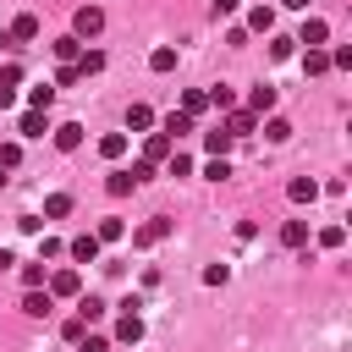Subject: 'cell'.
<instances>
[{
  "label": "cell",
  "instance_id": "6da1fadb",
  "mask_svg": "<svg viewBox=\"0 0 352 352\" xmlns=\"http://www.w3.org/2000/svg\"><path fill=\"white\" fill-rule=\"evenodd\" d=\"M170 226H176L170 214H148V220L132 231V248H154V242H165V236H170Z\"/></svg>",
  "mask_w": 352,
  "mask_h": 352
},
{
  "label": "cell",
  "instance_id": "7a4b0ae2",
  "mask_svg": "<svg viewBox=\"0 0 352 352\" xmlns=\"http://www.w3.org/2000/svg\"><path fill=\"white\" fill-rule=\"evenodd\" d=\"M121 308H126V314L116 319V341H121V346H138V341H143V319H138V297H132V302H121Z\"/></svg>",
  "mask_w": 352,
  "mask_h": 352
},
{
  "label": "cell",
  "instance_id": "3957f363",
  "mask_svg": "<svg viewBox=\"0 0 352 352\" xmlns=\"http://www.w3.org/2000/svg\"><path fill=\"white\" fill-rule=\"evenodd\" d=\"M94 33H104V11H99V6H77V16H72V38H94Z\"/></svg>",
  "mask_w": 352,
  "mask_h": 352
},
{
  "label": "cell",
  "instance_id": "277c9868",
  "mask_svg": "<svg viewBox=\"0 0 352 352\" xmlns=\"http://www.w3.org/2000/svg\"><path fill=\"white\" fill-rule=\"evenodd\" d=\"M44 292H50V297H82V275H77V270H55V275L44 280Z\"/></svg>",
  "mask_w": 352,
  "mask_h": 352
},
{
  "label": "cell",
  "instance_id": "5b68a950",
  "mask_svg": "<svg viewBox=\"0 0 352 352\" xmlns=\"http://www.w3.org/2000/svg\"><path fill=\"white\" fill-rule=\"evenodd\" d=\"M270 110H275V88H270V82H258V88H248V116H258V121H264Z\"/></svg>",
  "mask_w": 352,
  "mask_h": 352
},
{
  "label": "cell",
  "instance_id": "8992f818",
  "mask_svg": "<svg viewBox=\"0 0 352 352\" xmlns=\"http://www.w3.org/2000/svg\"><path fill=\"white\" fill-rule=\"evenodd\" d=\"M99 248H104V242H99L94 231H82V236H72V248H66V253H72L77 264H94V258H99Z\"/></svg>",
  "mask_w": 352,
  "mask_h": 352
},
{
  "label": "cell",
  "instance_id": "52a82bcc",
  "mask_svg": "<svg viewBox=\"0 0 352 352\" xmlns=\"http://www.w3.org/2000/svg\"><path fill=\"white\" fill-rule=\"evenodd\" d=\"M324 38H330V22H319V16H308L297 33V44H308V50H324Z\"/></svg>",
  "mask_w": 352,
  "mask_h": 352
},
{
  "label": "cell",
  "instance_id": "ba28073f",
  "mask_svg": "<svg viewBox=\"0 0 352 352\" xmlns=\"http://www.w3.org/2000/svg\"><path fill=\"white\" fill-rule=\"evenodd\" d=\"M231 138H248V132H258V116H248V110H226V121H220Z\"/></svg>",
  "mask_w": 352,
  "mask_h": 352
},
{
  "label": "cell",
  "instance_id": "9c48e42d",
  "mask_svg": "<svg viewBox=\"0 0 352 352\" xmlns=\"http://www.w3.org/2000/svg\"><path fill=\"white\" fill-rule=\"evenodd\" d=\"M143 160H148V165H165V160H170V138H165V132H148V138H143Z\"/></svg>",
  "mask_w": 352,
  "mask_h": 352
},
{
  "label": "cell",
  "instance_id": "30bf717a",
  "mask_svg": "<svg viewBox=\"0 0 352 352\" xmlns=\"http://www.w3.org/2000/svg\"><path fill=\"white\" fill-rule=\"evenodd\" d=\"M286 198H292V204H314V198H319V182H314V176H292V182H286Z\"/></svg>",
  "mask_w": 352,
  "mask_h": 352
},
{
  "label": "cell",
  "instance_id": "8fae6325",
  "mask_svg": "<svg viewBox=\"0 0 352 352\" xmlns=\"http://www.w3.org/2000/svg\"><path fill=\"white\" fill-rule=\"evenodd\" d=\"M6 38H11V44H28V38H38V16H33V11H22V16L11 22V33H6Z\"/></svg>",
  "mask_w": 352,
  "mask_h": 352
},
{
  "label": "cell",
  "instance_id": "7c38bea8",
  "mask_svg": "<svg viewBox=\"0 0 352 352\" xmlns=\"http://www.w3.org/2000/svg\"><path fill=\"white\" fill-rule=\"evenodd\" d=\"M50 55H55L60 66H77V55H82V38H72V33H66V38H55V44H50Z\"/></svg>",
  "mask_w": 352,
  "mask_h": 352
},
{
  "label": "cell",
  "instance_id": "4fadbf2b",
  "mask_svg": "<svg viewBox=\"0 0 352 352\" xmlns=\"http://www.w3.org/2000/svg\"><path fill=\"white\" fill-rule=\"evenodd\" d=\"M16 132H22V138H44V132H50L44 110H22V116H16Z\"/></svg>",
  "mask_w": 352,
  "mask_h": 352
},
{
  "label": "cell",
  "instance_id": "5bb4252c",
  "mask_svg": "<svg viewBox=\"0 0 352 352\" xmlns=\"http://www.w3.org/2000/svg\"><path fill=\"white\" fill-rule=\"evenodd\" d=\"M242 33H275V11H270V6H253V11H248V28H242Z\"/></svg>",
  "mask_w": 352,
  "mask_h": 352
},
{
  "label": "cell",
  "instance_id": "9a60e30c",
  "mask_svg": "<svg viewBox=\"0 0 352 352\" xmlns=\"http://www.w3.org/2000/svg\"><path fill=\"white\" fill-rule=\"evenodd\" d=\"M236 138L226 132V126H214V132H204V148H209V160H226V148H231Z\"/></svg>",
  "mask_w": 352,
  "mask_h": 352
},
{
  "label": "cell",
  "instance_id": "2e32d148",
  "mask_svg": "<svg viewBox=\"0 0 352 352\" xmlns=\"http://www.w3.org/2000/svg\"><path fill=\"white\" fill-rule=\"evenodd\" d=\"M94 236H99V242H121V236H126V220H121V214H104V220L94 226Z\"/></svg>",
  "mask_w": 352,
  "mask_h": 352
},
{
  "label": "cell",
  "instance_id": "e0dca14e",
  "mask_svg": "<svg viewBox=\"0 0 352 352\" xmlns=\"http://www.w3.org/2000/svg\"><path fill=\"white\" fill-rule=\"evenodd\" d=\"M104 308H110L104 297H77V319H82V324H99V319H104Z\"/></svg>",
  "mask_w": 352,
  "mask_h": 352
},
{
  "label": "cell",
  "instance_id": "ac0fdd59",
  "mask_svg": "<svg viewBox=\"0 0 352 352\" xmlns=\"http://www.w3.org/2000/svg\"><path fill=\"white\" fill-rule=\"evenodd\" d=\"M55 104V82H33L28 88V110H50Z\"/></svg>",
  "mask_w": 352,
  "mask_h": 352
},
{
  "label": "cell",
  "instance_id": "d6986e66",
  "mask_svg": "<svg viewBox=\"0 0 352 352\" xmlns=\"http://www.w3.org/2000/svg\"><path fill=\"white\" fill-rule=\"evenodd\" d=\"M204 110H209V94H204V88H187V94H182V116H192V121H198Z\"/></svg>",
  "mask_w": 352,
  "mask_h": 352
},
{
  "label": "cell",
  "instance_id": "ffe728a7",
  "mask_svg": "<svg viewBox=\"0 0 352 352\" xmlns=\"http://www.w3.org/2000/svg\"><path fill=\"white\" fill-rule=\"evenodd\" d=\"M154 126V110L148 104H126V132H148Z\"/></svg>",
  "mask_w": 352,
  "mask_h": 352
},
{
  "label": "cell",
  "instance_id": "44dd1931",
  "mask_svg": "<svg viewBox=\"0 0 352 352\" xmlns=\"http://www.w3.org/2000/svg\"><path fill=\"white\" fill-rule=\"evenodd\" d=\"M160 132H165V138H187V132H192V116H182V110H170V116L160 121Z\"/></svg>",
  "mask_w": 352,
  "mask_h": 352
},
{
  "label": "cell",
  "instance_id": "7402d4cb",
  "mask_svg": "<svg viewBox=\"0 0 352 352\" xmlns=\"http://www.w3.org/2000/svg\"><path fill=\"white\" fill-rule=\"evenodd\" d=\"M55 148H66V154H72V148H82V126H77V121L55 126Z\"/></svg>",
  "mask_w": 352,
  "mask_h": 352
},
{
  "label": "cell",
  "instance_id": "603a6c76",
  "mask_svg": "<svg viewBox=\"0 0 352 352\" xmlns=\"http://www.w3.org/2000/svg\"><path fill=\"white\" fill-rule=\"evenodd\" d=\"M280 242L286 248H308V220H286L280 226Z\"/></svg>",
  "mask_w": 352,
  "mask_h": 352
},
{
  "label": "cell",
  "instance_id": "cb8c5ba5",
  "mask_svg": "<svg viewBox=\"0 0 352 352\" xmlns=\"http://www.w3.org/2000/svg\"><path fill=\"white\" fill-rule=\"evenodd\" d=\"M94 72H104V50H82L77 55V77H94Z\"/></svg>",
  "mask_w": 352,
  "mask_h": 352
},
{
  "label": "cell",
  "instance_id": "d4e9b609",
  "mask_svg": "<svg viewBox=\"0 0 352 352\" xmlns=\"http://www.w3.org/2000/svg\"><path fill=\"white\" fill-rule=\"evenodd\" d=\"M302 72H308V77H324V72H330V50H308V55H302Z\"/></svg>",
  "mask_w": 352,
  "mask_h": 352
},
{
  "label": "cell",
  "instance_id": "484cf974",
  "mask_svg": "<svg viewBox=\"0 0 352 352\" xmlns=\"http://www.w3.org/2000/svg\"><path fill=\"white\" fill-rule=\"evenodd\" d=\"M99 154H104V160H121V154H126V132H104V138H99Z\"/></svg>",
  "mask_w": 352,
  "mask_h": 352
},
{
  "label": "cell",
  "instance_id": "4316f807",
  "mask_svg": "<svg viewBox=\"0 0 352 352\" xmlns=\"http://www.w3.org/2000/svg\"><path fill=\"white\" fill-rule=\"evenodd\" d=\"M132 187H138V182H132L126 170H110V176H104V192H110V198H126Z\"/></svg>",
  "mask_w": 352,
  "mask_h": 352
},
{
  "label": "cell",
  "instance_id": "83f0119b",
  "mask_svg": "<svg viewBox=\"0 0 352 352\" xmlns=\"http://www.w3.org/2000/svg\"><path fill=\"white\" fill-rule=\"evenodd\" d=\"M60 214H72V192H50L44 198V220H60Z\"/></svg>",
  "mask_w": 352,
  "mask_h": 352
},
{
  "label": "cell",
  "instance_id": "f1b7e54d",
  "mask_svg": "<svg viewBox=\"0 0 352 352\" xmlns=\"http://www.w3.org/2000/svg\"><path fill=\"white\" fill-rule=\"evenodd\" d=\"M44 280H50V270H44V258H33V264H22V286H28V292H38Z\"/></svg>",
  "mask_w": 352,
  "mask_h": 352
},
{
  "label": "cell",
  "instance_id": "f546056e",
  "mask_svg": "<svg viewBox=\"0 0 352 352\" xmlns=\"http://www.w3.org/2000/svg\"><path fill=\"white\" fill-rule=\"evenodd\" d=\"M22 314L44 319V314H50V292H22Z\"/></svg>",
  "mask_w": 352,
  "mask_h": 352
},
{
  "label": "cell",
  "instance_id": "4dcf8cb0",
  "mask_svg": "<svg viewBox=\"0 0 352 352\" xmlns=\"http://www.w3.org/2000/svg\"><path fill=\"white\" fill-rule=\"evenodd\" d=\"M148 72H176V50H170V44H160V50L148 55Z\"/></svg>",
  "mask_w": 352,
  "mask_h": 352
},
{
  "label": "cell",
  "instance_id": "1f68e13d",
  "mask_svg": "<svg viewBox=\"0 0 352 352\" xmlns=\"http://www.w3.org/2000/svg\"><path fill=\"white\" fill-rule=\"evenodd\" d=\"M209 104H214L220 116H226V110H236V88H226V82H220V88H209Z\"/></svg>",
  "mask_w": 352,
  "mask_h": 352
},
{
  "label": "cell",
  "instance_id": "d6a6232c",
  "mask_svg": "<svg viewBox=\"0 0 352 352\" xmlns=\"http://www.w3.org/2000/svg\"><path fill=\"white\" fill-rule=\"evenodd\" d=\"M292 50H297V38H280V33H270V60H292Z\"/></svg>",
  "mask_w": 352,
  "mask_h": 352
},
{
  "label": "cell",
  "instance_id": "836d02e7",
  "mask_svg": "<svg viewBox=\"0 0 352 352\" xmlns=\"http://www.w3.org/2000/svg\"><path fill=\"white\" fill-rule=\"evenodd\" d=\"M264 138H270V143H286V138H292V126H286L280 116H270V121H264Z\"/></svg>",
  "mask_w": 352,
  "mask_h": 352
},
{
  "label": "cell",
  "instance_id": "e575fe53",
  "mask_svg": "<svg viewBox=\"0 0 352 352\" xmlns=\"http://www.w3.org/2000/svg\"><path fill=\"white\" fill-rule=\"evenodd\" d=\"M165 170H170V176H192V160H187L182 148H170V160H165Z\"/></svg>",
  "mask_w": 352,
  "mask_h": 352
},
{
  "label": "cell",
  "instance_id": "d590c367",
  "mask_svg": "<svg viewBox=\"0 0 352 352\" xmlns=\"http://www.w3.org/2000/svg\"><path fill=\"white\" fill-rule=\"evenodd\" d=\"M22 165V143H0V170H16Z\"/></svg>",
  "mask_w": 352,
  "mask_h": 352
},
{
  "label": "cell",
  "instance_id": "8d00e7d4",
  "mask_svg": "<svg viewBox=\"0 0 352 352\" xmlns=\"http://www.w3.org/2000/svg\"><path fill=\"white\" fill-rule=\"evenodd\" d=\"M341 242H346V226H324L319 231V248H341Z\"/></svg>",
  "mask_w": 352,
  "mask_h": 352
},
{
  "label": "cell",
  "instance_id": "74e56055",
  "mask_svg": "<svg viewBox=\"0 0 352 352\" xmlns=\"http://www.w3.org/2000/svg\"><path fill=\"white\" fill-rule=\"evenodd\" d=\"M226 280H231V264H209L204 270V286H226Z\"/></svg>",
  "mask_w": 352,
  "mask_h": 352
},
{
  "label": "cell",
  "instance_id": "f35d334b",
  "mask_svg": "<svg viewBox=\"0 0 352 352\" xmlns=\"http://www.w3.org/2000/svg\"><path fill=\"white\" fill-rule=\"evenodd\" d=\"M204 176H209V182H226V176H231V160H209Z\"/></svg>",
  "mask_w": 352,
  "mask_h": 352
},
{
  "label": "cell",
  "instance_id": "ab89813d",
  "mask_svg": "<svg viewBox=\"0 0 352 352\" xmlns=\"http://www.w3.org/2000/svg\"><path fill=\"white\" fill-rule=\"evenodd\" d=\"M60 336H66V341H82V336H88V324H82V319H77V314H72V319H66V324H60Z\"/></svg>",
  "mask_w": 352,
  "mask_h": 352
},
{
  "label": "cell",
  "instance_id": "60d3db41",
  "mask_svg": "<svg viewBox=\"0 0 352 352\" xmlns=\"http://www.w3.org/2000/svg\"><path fill=\"white\" fill-rule=\"evenodd\" d=\"M330 66H341V72H346V66H352V44H336V50H330Z\"/></svg>",
  "mask_w": 352,
  "mask_h": 352
},
{
  "label": "cell",
  "instance_id": "b9f144b4",
  "mask_svg": "<svg viewBox=\"0 0 352 352\" xmlns=\"http://www.w3.org/2000/svg\"><path fill=\"white\" fill-rule=\"evenodd\" d=\"M126 176H132V182H138V187H143V182H148V176H154V165H148V160H132V170H126Z\"/></svg>",
  "mask_w": 352,
  "mask_h": 352
},
{
  "label": "cell",
  "instance_id": "7bdbcfd3",
  "mask_svg": "<svg viewBox=\"0 0 352 352\" xmlns=\"http://www.w3.org/2000/svg\"><path fill=\"white\" fill-rule=\"evenodd\" d=\"M77 352H110V341H104V336H82V341H77Z\"/></svg>",
  "mask_w": 352,
  "mask_h": 352
},
{
  "label": "cell",
  "instance_id": "ee69618b",
  "mask_svg": "<svg viewBox=\"0 0 352 352\" xmlns=\"http://www.w3.org/2000/svg\"><path fill=\"white\" fill-rule=\"evenodd\" d=\"M72 82H82V77H77V66H60V72H55V88H72Z\"/></svg>",
  "mask_w": 352,
  "mask_h": 352
},
{
  "label": "cell",
  "instance_id": "f6af8a7d",
  "mask_svg": "<svg viewBox=\"0 0 352 352\" xmlns=\"http://www.w3.org/2000/svg\"><path fill=\"white\" fill-rule=\"evenodd\" d=\"M236 6H242V0H209V11H214V16H231Z\"/></svg>",
  "mask_w": 352,
  "mask_h": 352
},
{
  "label": "cell",
  "instance_id": "bcb514c9",
  "mask_svg": "<svg viewBox=\"0 0 352 352\" xmlns=\"http://www.w3.org/2000/svg\"><path fill=\"white\" fill-rule=\"evenodd\" d=\"M11 104H16V88H6V82H0V110H11Z\"/></svg>",
  "mask_w": 352,
  "mask_h": 352
},
{
  "label": "cell",
  "instance_id": "7dc6e473",
  "mask_svg": "<svg viewBox=\"0 0 352 352\" xmlns=\"http://www.w3.org/2000/svg\"><path fill=\"white\" fill-rule=\"evenodd\" d=\"M280 6H292V11H308V0H280Z\"/></svg>",
  "mask_w": 352,
  "mask_h": 352
},
{
  "label": "cell",
  "instance_id": "c3c4849f",
  "mask_svg": "<svg viewBox=\"0 0 352 352\" xmlns=\"http://www.w3.org/2000/svg\"><path fill=\"white\" fill-rule=\"evenodd\" d=\"M6 182H11V176H6V170H0V187H6Z\"/></svg>",
  "mask_w": 352,
  "mask_h": 352
},
{
  "label": "cell",
  "instance_id": "681fc988",
  "mask_svg": "<svg viewBox=\"0 0 352 352\" xmlns=\"http://www.w3.org/2000/svg\"><path fill=\"white\" fill-rule=\"evenodd\" d=\"M258 6H264V0H258Z\"/></svg>",
  "mask_w": 352,
  "mask_h": 352
}]
</instances>
